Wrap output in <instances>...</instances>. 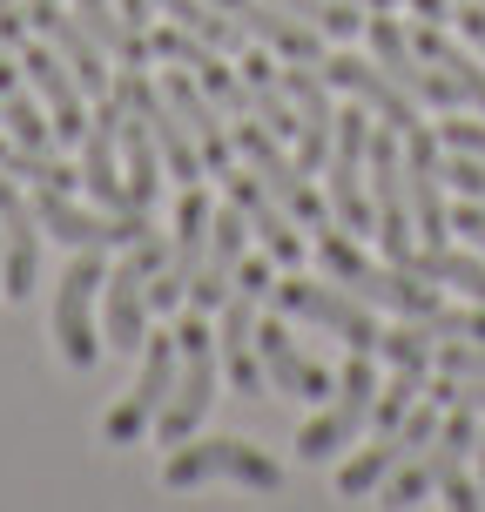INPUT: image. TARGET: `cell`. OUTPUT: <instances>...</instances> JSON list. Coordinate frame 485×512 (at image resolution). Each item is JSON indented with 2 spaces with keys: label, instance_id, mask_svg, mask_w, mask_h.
<instances>
[{
  "label": "cell",
  "instance_id": "1",
  "mask_svg": "<svg viewBox=\"0 0 485 512\" xmlns=\"http://www.w3.org/2000/svg\"><path fill=\"white\" fill-rule=\"evenodd\" d=\"M317 263H324V277L331 283H344L358 304H371V310H391V317H432L438 310V290L425 277H411L405 263L398 270H384V263H371V256L358 250V236L351 230H324L317 236Z\"/></svg>",
  "mask_w": 485,
  "mask_h": 512
},
{
  "label": "cell",
  "instance_id": "2",
  "mask_svg": "<svg viewBox=\"0 0 485 512\" xmlns=\"http://www.w3.org/2000/svg\"><path fill=\"white\" fill-rule=\"evenodd\" d=\"M209 405H216V331L203 324V310H189L176 324V384H169V405L155 418V438H162V445L196 438Z\"/></svg>",
  "mask_w": 485,
  "mask_h": 512
},
{
  "label": "cell",
  "instance_id": "3",
  "mask_svg": "<svg viewBox=\"0 0 485 512\" xmlns=\"http://www.w3.org/2000/svg\"><path fill=\"white\" fill-rule=\"evenodd\" d=\"M209 479H230V486H250V492H277L283 486V465L270 459V452H256L250 438H182L176 452H169V465H162V486H209Z\"/></svg>",
  "mask_w": 485,
  "mask_h": 512
},
{
  "label": "cell",
  "instance_id": "4",
  "mask_svg": "<svg viewBox=\"0 0 485 512\" xmlns=\"http://www.w3.org/2000/svg\"><path fill=\"white\" fill-rule=\"evenodd\" d=\"M371 405H378V371H371V351H351V364H344V371H337V384H331V405H324L304 432H297V459L324 465L331 452H344V445L371 425Z\"/></svg>",
  "mask_w": 485,
  "mask_h": 512
},
{
  "label": "cell",
  "instance_id": "5",
  "mask_svg": "<svg viewBox=\"0 0 485 512\" xmlns=\"http://www.w3.org/2000/svg\"><path fill=\"white\" fill-rule=\"evenodd\" d=\"M364 162H371V216H378V243L391 263H405L418 250V223H411V196H405V142L398 128H371L364 135Z\"/></svg>",
  "mask_w": 485,
  "mask_h": 512
},
{
  "label": "cell",
  "instance_id": "6",
  "mask_svg": "<svg viewBox=\"0 0 485 512\" xmlns=\"http://www.w3.org/2000/svg\"><path fill=\"white\" fill-rule=\"evenodd\" d=\"M270 297H277V310L283 317H304V324H317V331H331V337H344L351 351H378L384 344V324L371 317V304H358L344 283H310V277H283V283H270Z\"/></svg>",
  "mask_w": 485,
  "mask_h": 512
},
{
  "label": "cell",
  "instance_id": "7",
  "mask_svg": "<svg viewBox=\"0 0 485 512\" xmlns=\"http://www.w3.org/2000/svg\"><path fill=\"white\" fill-rule=\"evenodd\" d=\"M102 277H108L102 250H75V263L54 283V337H61V358L75 364V371H95V358H102V337H95Z\"/></svg>",
  "mask_w": 485,
  "mask_h": 512
},
{
  "label": "cell",
  "instance_id": "8",
  "mask_svg": "<svg viewBox=\"0 0 485 512\" xmlns=\"http://www.w3.org/2000/svg\"><path fill=\"white\" fill-rule=\"evenodd\" d=\"M230 142H236V155H243V169L290 209V223H331V203L310 189V169H297V155H283L277 135H270L263 122H236Z\"/></svg>",
  "mask_w": 485,
  "mask_h": 512
},
{
  "label": "cell",
  "instance_id": "9",
  "mask_svg": "<svg viewBox=\"0 0 485 512\" xmlns=\"http://www.w3.org/2000/svg\"><path fill=\"white\" fill-rule=\"evenodd\" d=\"M209 216H216V203H209L196 182H182L176 230H169V263L149 277V310H182V304H189L196 263H203V250H209Z\"/></svg>",
  "mask_w": 485,
  "mask_h": 512
},
{
  "label": "cell",
  "instance_id": "10",
  "mask_svg": "<svg viewBox=\"0 0 485 512\" xmlns=\"http://www.w3.org/2000/svg\"><path fill=\"white\" fill-rule=\"evenodd\" d=\"M364 135H371V115L358 108H344L331 128V223L351 236H371L378 230V216H371V196H364Z\"/></svg>",
  "mask_w": 485,
  "mask_h": 512
},
{
  "label": "cell",
  "instance_id": "11",
  "mask_svg": "<svg viewBox=\"0 0 485 512\" xmlns=\"http://www.w3.org/2000/svg\"><path fill=\"white\" fill-rule=\"evenodd\" d=\"M115 102L135 115V122L155 135V149H162V169L176 182H196L203 176V155H196V142H189V128H182V115L169 108V95L162 88H149V75L142 68H122V81H115Z\"/></svg>",
  "mask_w": 485,
  "mask_h": 512
},
{
  "label": "cell",
  "instance_id": "12",
  "mask_svg": "<svg viewBox=\"0 0 485 512\" xmlns=\"http://www.w3.org/2000/svg\"><path fill=\"white\" fill-rule=\"evenodd\" d=\"M169 384H176V331L149 337V358H142V378L128 384V398L102 418V445H135L149 432L162 405H169Z\"/></svg>",
  "mask_w": 485,
  "mask_h": 512
},
{
  "label": "cell",
  "instance_id": "13",
  "mask_svg": "<svg viewBox=\"0 0 485 512\" xmlns=\"http://www.w3.org/2000/svg\"><path fill=\"white\" fill-rule=\"evenodd\" d=\"M14 54H21V75L34 81V95L48 108L54 142H81L88 135V88L75 81V68L54 54V41H21Z\"/></svg>",
  "mask_w": 485,
  "mask_h": 512
},
{
  "label": "cell",
  "instance_id": "14",
  "mask_svg": "<svg viewBox=\"0 0 485 512\" xmlns=\"http://www.w3.org/2000/svg\"><path fill=\"white\" fill-rule=\"evenodd\" d=\"M432 432H438V398H432V405H411L398 432H378V445H364L358 459L337 472V492H344V499H364V492H378L384 479H391V472H398V465H405Z\"/></svg>",
  "mask_w": 485,
  "mask_h": 512
},
{
  "label": "cell",
  "instance_id": "15",
  "mask_svg": "<svg viewBox=\"0 0 485 512\" xmlns=\"http://www.w3.org/2000/svg\"><path fill=\"white\" fill-rule=\"evenodd\" d=\"M438 182H445V155H438V128L411 122L405 128V196H411V223L425 243H445L452 236V209L438 196Z\"/></svg>",
  "mask_w": 485,
  "mask_h": 512
},
{
  "label": "cell",
  "instance_id": "16",
  "mask_svg": "<svg viewBox=\"0 0 485 512\" xmlns=\"http://www.w3.org/2000/svg\"><path fill=\"white\" fill-rule=\"evenodd\" d=\"M102 344L108 351H142L149 344V270L128 250L102 277Z\"/></svg>",
  "mask_w": 485,
  "mask_h": 512
},
{
  "label": "cell",
  "instance_id": "17",
  "mask_svg": "<svg viewBox=\"0 0 485 512\" xmlns=\"http://www.w3.org/2000/svg\"><path fill=\"white\" fill-rule=\"evenodd\" d=\"M277 75L290 108H297V169H324L331 162V128H337L331 81L317 75V61H297V68H277Z\"/></svg>",
  "mask_w": 485,
  "mask_h": 512
},
{
  "label": "cell",
  "instance_id": "18",
  "mask_svg": "<svg viewBox=\"0 0 485 512\" xmlns=\"http://www.w3.org/2000/svg\"><path fill=\"white\" fill-rule=\"evenodd\" d=\"M364 34H371V54H378V68H384L391 81H398V88H405L411 102H438V108L465 102V95H459V81H445L438 68H425V61H418V48H411V34H405L398 21H391V14H378V21H364Z\"/></svg>",
  "mask_w": 485,
  "mask_h": 512
},
{
  "label": "cell",
  "instance_id": "19",
  "mask_svg": "<svg viewBox=\"0 0 485 512\" xmlns=\"http://www.w3.org/2000/svg\"><path fill=\"white\" fill-rule=\"evenodd\" d=\"M317 75L331 81V88H344L351 102H364L384 128H398V135H405V128L418 122V102H411L405 88L384 75L378 61H358V54H324V61H317Z\"/></svg>",
  "mask_w": 485,
  "mask_h": 512
},
{
  "label": "cell",
  "instance_id": "20",
  "mask_svg": "<svg viewBox=\"0 0 485 512\" xmlns=\"http://www.w3.org/2000/svg\"><path fill=\"white\" fill-rule=\"evenodd\" d=\"M243 243H250V223H243V209H216L209 216V250L196 263V283H189V310H223V297L236 290V270H243Z\"/></svg>",
  "mask_w": 485,
  "mask_h": 512
},
{
  "label": "cell",
  "instance_id": "21",
  "mask_svg": "<svg viewBox=\"0 0 485 512\" xmlns=\"http://www.w3.org/2000/svg\"><path fill=\"white\" fill-rule=\"evenodd\" d=\"M0 270H7V297H34V277H41V216L14 182L0 176Z\"/></svg>",
  "mask_w": 485,
  "mask_h": 512
},
{
  "label": "cell",
  "instance_id": "22",
  "mask_svg": "<svg viewBox=\"0 0 485 512\" xmlns=\"http://www.w3.org/2000/svg\"><path fill=\"white\" fill-rule=\"evenodd\" d=\"M115 149H122V102L102 95V102H95V122H88V135H81V182H88V196H95L102 209H135Z\"/></svg>",
  "mask_w": 485,
  "mask_h": 512
},
{
  "label": "cell",
  "instance_id": "23",
  "mask_svg": "<svg viewBox=\"0 0 485 512\" xmlns=\"http://www.w3.org/2000/svg\"><path fill=\"white\" fill-rule=\"evenodd\" d=\"M256 358H263V378L277 384L283 398H310V405H324L331 398V371L310 358L304 344L290 337V324H256Z\"/></svg>",
  "mask_w": 485,
  "mask_h": 512
},
{
  "label": "cell",
  "instance_id": "24",
  "mask_svg": "<svg viewBox=\"0 0 485 512\" xmlns=\"http://www.w3.org/2000/svg\"><path fill=\"white\" fill-rule=\"evenodd\" d=\"M223 182H230V203L243 209V223H250V236L270 250V263H283V270H297L304 263V236L290 230V209L263 189V182L250 176V169H223Z\"/></svg>",
  "mask_w": 485,
  "mask_h": 512
},
{
  "label": "cell",
  "instance_id": "25",
  "mask_svg": "<svg viewBox=\"0 0 485 512\" xmlns=\"http://www.w3.org/2000/svg\"><path fill=\"white\" fill-rule=\"evenodd\" d=\"M27 27H34L41 41H54V54L75 68V81L102 102V95H108V54H102V41H95L75 14H61L54 0H34V7H27Z\"/></svg>",
  "mask_w": 485,
  "mask_h": 512
},
{
  "label": "cell",
  "instance_id": "26",
  "mask_svg": "<svg viewBox=\"0 0 485 512\" xmlns=\"http://www.w3.org/2000/svg\"><path fill=\"white\" fill-rule=\"evenodd\" d=\"M162 95H169V108L182 115L189 142H196V155H203V169H216V176H223V169H230V155H236V142H230V128H223V108L203 95V81L189 75V68H176Z\"/></svg>",
  "mask_w": 485,
  "mask_h": 512
},
{
  "label": "cell",
  "instance_id": "27",
  "mask_svg": "<svg viewBox=\"0 0 485 512\" xmlns=\"http://www.w3.org/2000/svg\"><path fill=\"white\" fill-rule=\"evenodd\" d=\"M236 21H243L250 41L277 48L283 61H324V34H317L310 21H297L290 7H277V0H243V7H236Z\"/></svg>",
  "mask_w": 485,
  "mask_h": 512
},
{
  "label": "cell",
  "instance_id": "28",
  "mask_svg": "<svg viewBox=\"0 0 485 512\" xmlns=\"http://www.w3.org/2000/svg\"><path fill=\"white\" fill-rule=\"evenodd\" d=\"M223 371H230V391H263V358H256V290H230L223 297Z\"/></svg>",
  "mask_w": 485,
  "mask_h": 512
},
{
  "label": "cell",
  "instance_id": "29",
  "mask_svg": "<svg viewBox=\"0 0 485 512\" xmlns=\"http://www.w3.org/2000/svg\"><path fill=\"white\" fill-rule=\"evenodd\" d=\"M405 270H411V277H425V283L459 290L465 304H485V256L479 250H445V243H432V250H411Z\"/></svg>",
  "mask_w": 485,
  "mask_h": 512
},
{
  "label": "cell",
  "instance_id": "30",
  "mask_svg": "<svg viewBox=\"0 0 485 512\" xmlns=\"http://www.w3.org/2000/svg\"><path fill=\"white\" fill-rule=\"evenodd\" d=\"M411 48H418V61H425V68H438L445 81H459V95L472 108H485V68H479V54H472V48L445 41V34H438V21L418 27V34H411Z\"/></svg>",
  "mask_w": 485,
  "mask_h": 512
},
{
  "label": "cell",
  "instance_id": "31",
  "mask_svg": "<svg viewBox=\"0 0 485 512\" xmlns=\"http://www.w3.org/2000/svg\"><path fill=\"white\" fill-rule=\"evenodd\" d=\"M243 88H250V115L270 135H290L297 142V108H290V95H283V75H277V61L270 54H243Z\"/></svg>",
  "mask_w": 485,
  "mask_h": 512
},
{
  "label": "cell",
  "instance_id": "32",
  "mask_svg": "<svg viewBox=\"0 0 485 512\" xmlns=\"http://www.w3.org/2000/svg\"><path fill=\"white\" fill-rule=\"evenodd\" d=\"M68 14H75V21L102 41V54H115L122 68H142V61H149V34H142V27H128L115 0H75Z\"/></svg>",
  "mask_w": 485,
  "mask_h": 512
},
{
  "label": "cell",
  "instance_id": "33",
  "mask_svg": "<svg viewBox=\"0 0 485 512\" xmlns=\"http://www.w3.org/2000/svg\"><path fill=\"white\" fill-rule=\"evenodd\" d=\"M122 182H128L135 209H155V196H162V149H155V135L128 108H122Z\"/></svg>",
  "mask_w": 485,
  "mask_h": 512
},
{
  "label": "cell",
  "instance_id": "34",
  "mask_svg": "<svg viewBox=\"0 0 485 512\" xmlns=\"http://www.w3.org/2000/svg\"><path fill=\"white\" fill-rule=\"evenodd\" d=\"M0 122H7V135H14L21 149H54V122H48V108L34 102L21 81H14V88H0Z\"/></svg>",
  "mask_w": 485,
  "mask_h": 512
},
{
  "label": "cell",
  "instance_id": "35",
  "mask_svg": "<svg viewBox=\"0 0 485 512\" xmlns=\"http://www.w3.org/2000/svg\"><path fill=\"white\" fill-rule=\"evenodd\" d=\"M0 176H27V182H48V189H75L81 169L54 162L48 149H21V142L7 135V142H0Z\"/></svg>",
  "mask_w": 485,
  "mask_h": 512
},
{
  "label": "cell",
  "instance_id": "36",
  "mask_svg": "<svg viewBox=\"0 0 485 512\" xmlns=\"http://www.w3.org/2000/svg\"><path fill=\"white\" fill-rule=\"evenodd\" d=\"M277 7H290L297 21H310L317 34H331V41H351L364 27V7H344V0H277Z\"/></svg>",
  "mask_w": 485,
  "mask_h": 512
},
{
  "label": "cell",
  "instance_id": "37",
  "mask_svg": "<svg viewBox=\"0 0 485 512\" xmlns=\"http://www.w3.org/2000/svg\"><path fill=\"white\" fill-rule=\"evenodd\" d=\"M445 182H452L459 196H472V203H485V155H452L445 149Z\"/></svg>",
  "mask_w": 485,
  "mask_h": 512
},
{
  "label": "cell",
  "instance_id": "38",
  "mask_svg": "<svg viewBox=\"0 0 485 512\" xmlns=\"http://www.w3.org/2000/svg\"><path fill=\"white\" fill-rule=\"evenodd\" d=\"M438 371H445V378H485V337L445 344V351H438Z\"/></svg>",
  "mask_w": 485,
  "mask_h": 512
},
{
  "label": "cell",
  "instance_id": "39",
  "mask_svg": "<svg viewBox=\"0 0 485 512\" xmlns=\"http://www.w3.org/2000/svg\"><path fill=\"white\" fill-rule=\"evenodd\" d=\"M452 236H459L465 250H479V256H485V203H472V196H465V203L452 209Z\"/></svg>",
  "mask_w": 485,
  "mask_h": 512
},
{
  "label": "cell",
  "instance_id": "40",
  "mask_svg": "<svg viewBox=\"0 0 485 512\" xmlns=\"http://www.w3.org/2000/svg\"><path fill=\"white\" fill-rule=\"evenodd\" d=\"M438 149H452V155H485V122H445V128H438Z\"/></svg>",
  "mask_w": 485,
  "mask_h": 512
},
{
  "label": "cell",
  "instance_id": "41",
  "mask_svg": "<svg viewBox=\"0 0 485 512\" xmlns=\"http://www.w3.org/2000/svg\"><path fill=\"white\" fill-rule=\"evenodd\" d=\"M452 21H459V34L472 41V54L485 61V0H459V7H452Z\"/></svg>",
  "mask_w": 485,
  "mask_h": 512
},
{
  "label": "cell",
  "instance_id": "42",
  "mask_svg": "<svg viewBox=\"0 0 485 512\" xmlns=\"http://www.w3.org/2000/svg\"><path fill=\"white\" fill-rule=\"evenodd\" d=\"M27 34H34V27H27V7L21 0H0V48H21Z\"/></svg>",
  "mask_w": 485,
  "mask_h": 512
},
{
  "label": "cell",
  "instance_id": "43",
  "mask_svg": "<svg viewBox=\"0 0 485 512\" xmlns=\"http://www.w3.org/2000/svg\"><path fill=\"white\" fill-rule=\"evenodd\" d=\"M438 492H445V506H459V512H479V506H485V499H479V479H465V465H459V472H452Z\"/></svg>",
  "mask_w": 485,
  "mask_h": 512
},
{
  "label": "cell",
  "instance_id": "44",
  "mask_svg": "<svg viewBox=\"0 0 485 512\" xmlns=\"http://www.w3.org/2000/svg\"><path fill=\"white\" fill-rule=\"evenodd\" d=\"M115 7H122L128 27H142V34H149V0H115Z\"/></svg>",
  "mask_w": 485,
  "mask_h": 512
},
{
  "label": "cell",
  "instance_id": "45",
  "mask_svg": "<svg viewBox=\"0 0 485 512\" xmlns=\"http://www.w3.org/2000/svg\"><path fill=\"white\" fill-rule=\"evenodd\" d=\"M411 7H418L425 21H445V14H452V0H411Z\"/></svg>",
  "mask_w": 485,
  "mask_h": 512
},
{
  "label": "cell",
  "instance_id": "46",
  "mask_svg": "<svg viewBox=\"0 0 485 512\" xmlns=\"http://www.w3.org/2000/svg\"><path fill=\"white\" fill-rule=\"evenodd\" d=\"M479 499H485V438H479Z\"/></svg>",
  "mask_w": 485,
  "mask_h": 512
}]
</instances>
